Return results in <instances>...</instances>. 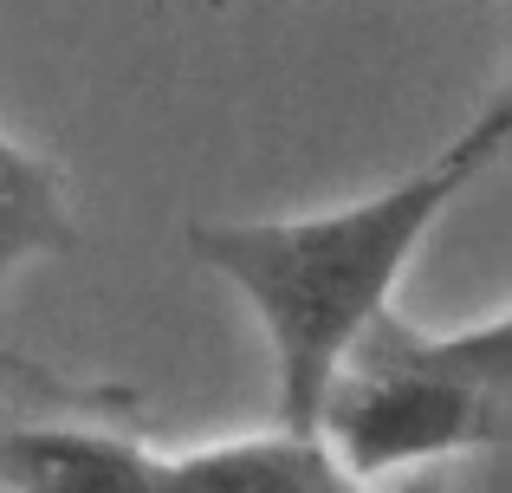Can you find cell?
Listing matches in <instances>:
<instances>
[{"instance_id":"1","label":"cell","mask_w":512,"mask_h":493,"mask_svg":"<svg viewBox=\"0 0 512 493\" xmlns=\"http://www.w3.org/2000/svg\"><path fill=\"white\" fill-rule=\"evenodd\" d=\"M506 143L512 91H493L487 111L448 150H435L415 176L389 182L383 195L292 221H188L195 260L214 266L266 325L279 429H312L344 344L389 305L428 228L500 163Z\"/></svg>"},{"instance_id":"2","label":"cell","mask_w":512,"mask_h":493,"mask_svg":"<svg viewBox=\"0 0 512 493\" xmlns=\"http://www.w3.org/2000/svg\"><path fill=\"white\" fill-rule=\"evenodd\" d=\"M512 429V312L474 331H422L383 305L344 344L312 435L357 481L441 455H500Z\"/></svg>"},{"instance_id":"3","label":"cell","mask_w":512,"mask_h":493,"mask_svg":"<svg viewBox=\"0 0 512 493\" xmlns=\"http://www.w3.org/2000/svg\"><path fill=\"white\" fill-rule=\"evenodd\" d=\"M156 493H376V481H357L312 429H266L163 461Z\"/></svg>"},{"instance_id":"4","label":"cell","mask_w":512,"mask_h":493,"mask_svg":"<svg viewBox=\"0 0 512 493\" xmlns=\"http://www.w3.org/2000/svg\"><path fill=\"white\" fill-rule=\"evenodd\" d=\"M163 455L104 429H39L0 435V493H156Z\"/></svg>"},{"instance_id":"5","label":"cell","mask_w":512,"mask_h":493,"mask_svg":"<svg viewBox=\"0 0 512 493\" xmlns=\"http://www.w3.org/2000/svg\"><path fill=\"white\" fill-rule=\"evenodd\" d=\"M72 247H78V221H72L65 169L0 130V286L26 260L72 253Z\"/></svg>"}]
</instances>
